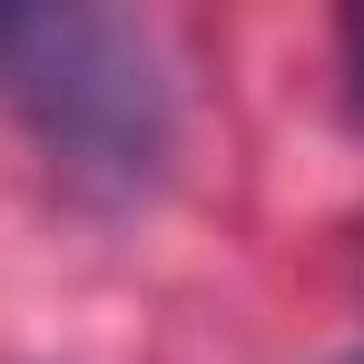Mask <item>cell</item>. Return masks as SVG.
<instances>
[{
    "instance_id": "6da1fadb",
    "label": "cell",
    "mask_w": 364,
    "mask_h": 364,
    "mask_svg": "<svg viewBox=\"0 0 364 364\" xmlns=\"http://www.w3.org/2000/svg\"><path fill=\"white\" fill-rule=\"evenodd\" d=\"M0 109L99 217L148 207L178 168V60L138 10H0Z\"/></svg>"
},
{
    "instance_id": "3957f363",
    "label": "cell",
    "mask_w": 364,
    "mask_h": 364,
    "mask_svg": "<svg viewBox=\"0 0 364 364\" xmlns=\"http://www.w3.org/2000/svg\"><path fill=\"white\" fill-rule=\"evenodd\" d=\"M335 364H364V345H355V355H335Z\"/></svg>"
},
{
    "instance_id": "7a4b0ae2",
    "label": "cell",
    "mask_w": 364,
    "mask_h": 364,
    "mask_svg": "<svg viewBox=\"0 0 364 364\" xmlns=\"http://www.w3.org/2000/svg\"><path fill=\"white\" fill-rule=\"evenodd\" d=\"M335 50H345V119L364 128V10H345V30H335Z\"/></svg>"
}]
</instances>
